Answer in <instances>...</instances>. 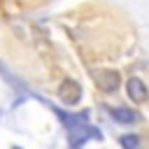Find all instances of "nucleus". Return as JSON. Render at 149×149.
Masks as SVG:
<instances>
[{
	"instance_id": "7",
	"label": "nucleus",
	"mask_w": 149,
	"mask_h": 149,
	"mask_svg": "<svg viewBox=\"0 0 149 149\" xmlns=\"http://www.w3.org/2000/svg\"><path fill=\"white\" fill-rule=\"evenodd\" d=\"M12 149H21V147H19V144H14V147H12Z\"/></svg>"
},
{
	"instance_id": "3",
	"label": "nucleus",
	"mask_w": 149,
	"mask_h": 149,
	"mask_svg": "<svg viewBox=\"0 0 149 149\" xmlns=\"http://www.w3.org/2000/svg\"><path fill=\"white\" fill-rule=\"evenodd\" d=\"M126 93H128V98L135 100V102H144V100L149 98V88H147V84H144L140 77H130V79L126 81Z\"/></svg>"
},
{
	"instance_id": "1",
	"label": "nucleus",
	"mask_w": 149,
	"mask_h": 149,
	"mask_svg": "<svg viewBox=\"0 0 149 149\" xmlns=\"http://www.w3.org/2000/svg\"><path fill=\"white\" fill-rule=\"evenodd\" d=\"M58 98H61L68 107H72V105H77V102L81 100V86H79L74 79H65V81L58 86Z\"/></svg>"
},
{
	"instance_id": "4",
	"label": "nucleus",
	"mask_w": 149,
	"mask_h": 149,
	"mask_svg": "<svg viewBox=\"0 0 149 149\" xmlns=\"http://www.w3.org/2000/svg\"><path fill=\"white\" fill-rule=\"evenodd\" d=\"M109 116L116 123H135L137 121V112H133L130 107H109Z\"/></svg>"
},
{
	"instance_id": "5",
	"label": "nucleus",
	"mask_w": 149,
	"mask_h": 149,
	"mask_svg": "<svg viewBox=\"0 0 149 149\" xmlns=\"http://www.w3.org/2000/svg\"><path fill=\"white\" fill-rule=\"evenodd\" d=\"M119 144H121V149H140V135L126 133L119 137Z\"/></svg>"
},
{
	"instance_id": "2",
	"label": "nucleus",
	"mask_w": 149,
	"mask_h": 149,
	"mask_svg": "<svg viewBox=\"0 0 149 149\" xmlns=\"http://www.w3.org/2000/svg\"><path fill=\"white\" fill-rule=\"evenodd\" d=\"M95 81H98V86H100L105 93H114V91L119 88V84H121V77H119L116 70H100V72L95 74Z\"/></svg>"
},
{
	"instance_id": "6",
	"label": "nucleus",
	"mask_w": 149,
	"mask_h": 149,
	"mask_svg": "<svg viewBox=\"0 0 149 149\" xmlns=\"http://www.w3.org/2000/svg\"><path fill=\"white\" fill-rule=\"evenodd\" d=\"M0 72H2V79H5V81H9V84H12L14 88H19L21 93H28V91H26V86H23V84H21L19 79H14V77H12V74H9L7 70H5V65H2V63H0Z\"/></svg>"
}]
</instances>
